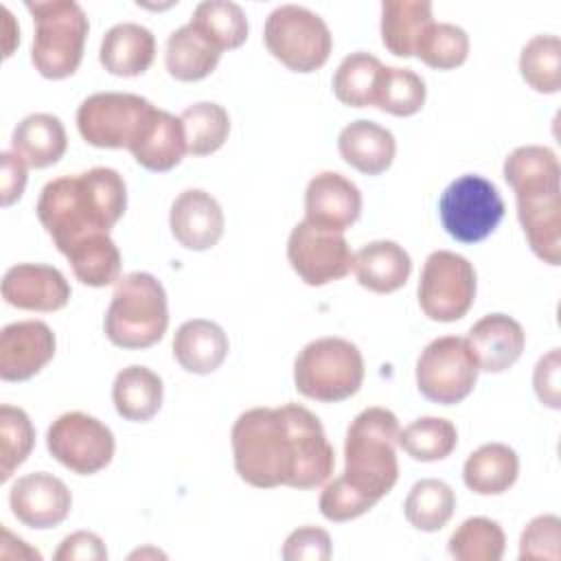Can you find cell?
Returning a JSON list of instances; mask_svg holds the SVG:
<instances>
[{"instance_id":"cell-36","label":"cell","mask_w":561,"mask_h":561,"mask_svg":"<svg viewBox=\"0 0 561 561\" xmlns=\"http://www.w3.org/2000/svg\"><path fill=\"white\" fill-rule=\"evenodd\" d=\"M381 68L383 64L366 50L346 55L333 75L335 99L348 107L373 105Z\"/></svg>"},{"instance_id":"cell-4","label":"cell","mask_w":561,"mask_h":561,"mask_svg":"<svg viewBox=\"0 0 561 561\" xmlns=\"http://www.w3.org/2000/svg\"><path fill=\"white\" fill-rule=\"evenodd\" d=\"M169 327L167 291L147 272H131L116 283L105 311L103 329L107 340L121 348H149L158 344Z\"/></svg>"},{"instance_id":"cell-32","label":"cell","mask_w":561,"mask_h":561,"mask_svg":"<svg viewBox=\"0 0 561 561\" xmlns=\"http://www.w3.org/2000/svg\"><path fill=\"white\" fill-rule=\"evenodd\" d=\"M504 180L515 195L561 188V167L552 149L526 145L513 149L504 160Z\"/></svg>"},{"instance_id":"cell-43","label":"cell","mask_w":561,"mask_h":561,"mask_svg":"<svg viewBox=\"0 0 561 561\" xmlns=\"http://www.w3.org/2000/svg\"><path fill=\"white\" fill-rule=\"evenodd\" d=\"M561 522L557 515H539L528 522L519 537V559H559Z\"/></svg>"},{"instance_id":"cell-38","label":"cell","mask_w":561,"mask_h":561,"mask_svg":"<svg viewBox=\"0 0 561 561\" xmlns=\"http://www.w3.org/2000/svg\"><path fill=\"white\" fill-rule=\"evenodd\" d=\"M425 81L410 68L383 66L377 79L373 105L392 116H412L425 105Z\"/></svg>"},{"instance_id":"cell-21","label":"cell","mask_w":561,"mask_h":561,"mask_svg":"<svg viewBox=\"0 0 561 561\" xmlns=\"http://www.w3.org/2000/svg\"><path fill=\"white\" fill-rule=\"evenodd\" d=\"M156 57V37L136 22L114 24L101 42L99 61L116 77H138L149 70Z\"/></svg>"},{"instance_id":"cell-31","label":"cell","mask_w":561,"mask_h":561,"mask_svg":"<svg viewBox=\"0 0 561 561\" xmlns=\"http://www.w3.org/2000/svg\"><path fill=\"white\" fill-rule=\"evenodd\" d=\"M64 256L68 259L77 280L88 287H107L121 280V252L110 232L90 234L70 245Z\"/></svg>"},{"instance_id":"cell-28","label":"cell","mask_w":561,"mask_h":561,"mask_svg":"<svg viewBox=\"0 0 561 561\" xmlns=\"http://www.w3.org/2000/svg\"><path fill=\"white\" fill-rule=\"evenodd\" d=\"M221 50L191 22L175 28L167 39L164 64L178 81H199L208 77L219 64Z\"/></svg>"},{"instance_id":"cell-15","label":"cell","mask_w":561,"mask_h":561,"mask_svg":"<svg viewBox=\"0 0 561 561\" xmlns=\"http://www.w3.org/2000/svg\"><path fill=\"white\" fill-rule=\"evenodd\" d=\"M53 329L42 320L11 322L0 333V377L26 381L35 377L55 355Z\"/></svg>"},{"instance_id":"cell-39","label":"cell","mask_w":561,"mask_h":561,"mask_svg":"<svg viewBox=\"0 0 561 561\" xmlns=\"http://www.w3.org/2000/svg\"><path fill=\"white\" fill-rule=\"evenodd\" d=\"M506 537L497 522L489 517L465 519L449 537L447 552L458 561H500Z\"/></svg>"},{"instance_id":"cell-9","label":"cell","mask_w":561,"mask_h":561,"mask_svg":"<svg viewBox=\"0 0 561 561\" xmlns=\"http://www.w3.org/2000/svg\"><path fill=\"white\" fill-rule=\"evenodd\" d=\"M438 217L447 234L460 243L486 239L504 217L497 186L476 173L456 178L438 199Z\"/></svg>"},{"instance_id":"cell-5","label":"cell","mask_w":561,"mask_h":561,"mask_svg":"<svg viewBox=\"0 0 561 561\" xmlns=\"http://www.w3.org/2000/svg\"><path fill=\"white\" fill-rule=\"evenodd\" d=\"M26 9L35 22L31 48L35 70L46 79L75 75L90 28L83 9L75 0H28Z\"/></svg>"},{"instance_id":"cell-35","label":"cell","mask_w":561,"mask_h":561,"mask_svg":"<svg viewBox=\"0 0 561 561\" xmlns=\"http://www.w3.org/2000/svg\"><path fill=\"white\" fill-rule=\"evenodd\" d=\"M399 447L414 460L434 462L447 458L458 445L456 425L440 416H421L399 430Z\"/></svg>"},{"instance_id":"cell-7","label":"cell","mask_w":561,"mask_h":561,"mask_svg":"<svg viewBox=\"0 0 561 561\" xmlns=\"http://www.w3.org/2000/svg\"><path fill=\"white\" fill-rule=\"evenodd\" d=\"M267 50L294 72H313L327 64L333 37L327 22L307 7H276L263 28Z\"/></svg>"},{"instance_id":"cell-26","label":"cell","mask_w":561,"mask_h":561,"mask_svg":"<svg viewBox=\"0 0 561 561\" xmlns=\"http://www.w3.org/2000/svg\"><path fill=\"white\" fill-rule=\"evenodd\" d=\"M13 151L33 169H46L59 162L66 153L68 138L64 123L46 112L22 118L11 136Z\"/></svg>"},{"instance_id":"cell-47","label":"cell","mask_w":561,"mask_h":561,"mask_svg":"<svg viewBox=\"0 0 561 561\" xmlns=\"http://www.w3.org/2000/svg\"><path fill=\"white\" fill-rule=\"evenodd\" d=\"M0 171V204L7 208L18 202L26 186V162L15 151H2Z\"/></svg>"},{"instance_id":"cell-45","label":"cell","mask_w":561,"mask_h":561,"mask_svg":"<svg viewBox=\"0 0 561 561\" xmlns=\"http://www.w3.org/2000/svg\"><path fill=\"white\" fill-rule=\"evenodd\" d=\"M559 348H552L548 355H543L533 373V386L539 397V401L552 410L561 408V388H559Z\"/></svg>"},{"instance_id":"cell-8","label":"cell","mask_w":561,"mask_h":561,"mask_svg":"<svg viewBox=\"0 0 561 561\" xmlns=\"http://www.w3.org/2000/svg\"><path fill=\"white\" fill-rule=\"evenodd\" d=\"M153 103L131 92H96L77 110L81 138L99 149H131L145 131Z\"/></svg>"},{"instance_id":"cell-17","label":"cell","mask_w":561,"mask_h":561,"mask_svg":"<svg viewBox=\"0 0 561 561\" xmlns=\"http://www.w3.org/2000/svg\"><path fill=\"white\" fill-rule=\"evenodd\" d=\"M305 215L316 226L344 232L362 215V193L342 173L322 171L307 184Z\"/></svg>"},{"instance_id":"cell-10","label":"cell","mask_w":561,"mask_h":561,"mask_svg":"<svg viewBox=\"0 0 561 561\" xmlns=\"http://www.w3.org/2000/svg\"><path fill=\"white\" fill-rule=\"evenodd\" d=\"M478 373L480 368L467 337L443 335L421 351L416 388L432 403L454 405L471 394Z\"/></svg>"},{"instance_id":"cell-41","label":"cell","mask_w":561,"mask_h":561,"mask_svg":"<svg viewBox=\"0 0 561 561\" xmlns=\"http://www.w3.org/2000/svg\"><path fill=\"white\" fill-rule=\"evenodd\" d=\"M414 55L436 70L458 68L469 55V35L456 24L432 22L423 31Z\"/></svg>"},{"instance_id":"cell-14","label":"cell","mask_w":561,"mask_h":561,"mask_svg":"<svg viewBox=\"0 0 561 561\" xmlns=\"http://www.w3.org/2000/svg\"><path fill=\"white\" fill-rule=\"evenodd\" d=\"M11 513L28 528L46 530L59 526L72 506L70 489L53 473L37 471L22 476L9 491Z\"/></svg>"},{"instance_id":"cell-23","label":"cell","mask_w":561,"mask_h":561,"mask_svg":"<svg viewBox=\"0 0 561 561\" xmlns=\"http://www.w3.org/2000/svg\"><path fill=\"white\" fill-rule=\"evenodd\" d=\"M337 149L344 162L359 173L379 175L392 164L397 142L390 129L377 125L375 121L359 118L340 131Z\"/></svg>"},{"instance_id":"cell-24","label":"cell","mask_w":561,"mask_h":561,"mask_svg":"<svg viewBox=\"0 0 561 561\" xmlns=\"http://www.w3.org/2000/svg\"><path fill=\"white\" fill-rule=\"evenodd\" d=\"M353 272L362 287L390 294L408 283L412 259L394 241H370L353 254Z\"/></svg>"},{"instance_id":"cell-22","label":"cell","mask_w":561,"mask_h":561,"mask_svg":"<svg viewBox=\"0 0 561 561\" xmlns=\"http://www.w3.org/2000/svg\"><path fill=\"white\" fill-rule=\"evenodd\" d=\"M228 335L226 331L204 318L186 320L178 327L173 335V357L186 370L195 375L215 373L228 355Z\"/></svg>"},{"instance_id":"cell-19","label":"cell","mask_w":561,"mask_h":561,"mask_svg":"<svg viewBox=\"0 0 561 561\" xmlns=\"http://www.w3.org/2000/svg\"><path fill=\"white\" fill-rule=\"evenodd\" d=\"M517 217L530 250L548 265L561 263V188L517 193Z\"/></svg>"},{"instance_id":"cell-30","label":"cell","mask_w":561,"mask_h":561,"mask_svg":"<svg viewBox=\"0 0 561 561\" xmlns=\"http://www.w3.org/2000/svg\"><path fill=\"white\" fill-rule=\"evenodd\" d=\"M432 22V4L425 0H386L381 4V42L392 55L412 57Z\"/></svg>"},{"instance_id":"cell-2","label":"cell","mask_w":561,"mask_h":561,"mask_svg":"<svg viewBox=\"0 0 561 561\" xmlns=\"http://www.w3.org/2000/svg\"><path fill=\"white\" fill-rule=\"evenodd\" d=\"M127 208V186L118 171L94 167L50 180L37 199V219L64 254L77 241L110 232Z\"/></svg>"},{"instance_id":"cell-18","label":"cell","mask_w":561,"mask_h":561,"mask_svg":"<svg viewBox=\"0 0 561 561\" xmlns=\"http://www.w3.org/2000/svg\"><path fill=\"white\" fill-rule=\"evenodd\" d=\"M224 226L219 202L202 188H186L171 204L169 228L175 241L186 250H210L221 239Z\"/></svg>"},{"instance_id":"cell-46","label":"cell","mask_w":561,"mask_h":561,"mask_svg":"<svg viewBox=\"0 0 561 561\" xmlns=\"http://www.w3.org/2000/svg\"><path fill=\"white\" fill-rule=\"evenodd\" d=\"M57 561H105L107 550L99 535L90 530H77L68 535L55 552Z\"/></svg>"},{"instance_id":"cell-13","label":"cell","mask_w":561,"mask_h":561,"mask_svg":"<svg viewBox=\"0 0 561 561\" xmlns=\"http://www.w3.org/2000/svg\"><path fill=\"white\" fill-rule=\"evenodd\" d=\"M287 259L291 270L311 287H320L344 278L353 270V252L344 232L298 221L287 241Z\"/></svg>"},{"instance_id":"cell-27","label":"cell","mask_w":561,"mask_h":561,"mask_svg":"<svg viewBox=\"0 0 561 561\" xmlns=\"http://www.w3.org/2000/svg\"><path fill=\"white\" fill-rule=\"evenodd\" d=\"M519 473L517 454L504 443H486L469 454L462 480L478 495H500L508 491Z\"/></svg>"},{"instance_id":"cell-3","label":"cell","mask_w":561,"mask_h":561,"mask_svg":"<svg viewBox=\"0 0 561 561\" xmlns=\"http://www.w3.org/2000/svg\"><path fill=\"white\" fill-rule=\"evenodd\" d=\"M399 419L388 408H366L348 425L344 440V473L340 482L357 493L370 508L392 491L397 465Z\"/></svg>"},{"instance_id":"cell-16","label":"cell","mask_w":561,"mask_h":561,"mask_svg":"<svg viewBox=\"0 0 561 561\" xmlns=\"http://www.w3.org/2000/svg\"><path fill=\"white\" fill-rule=\"evenodd\" d=\"M2 298L26 311H57L68 305L70 285L53 265L18 263L2 276Z\"/></svg>"},{"instance_id":"cell-1","label":"cell","mask_w":561,"mask_h":561,"mask_svg":"<svg viewBox=\"0 0 561 561\" xmlns=\"http://www.w3.org/2000/svg\"><path fill=\"white\" fill-rule=\"evenodd\" d=\"M230 443L239 478L256 489H316L335 467L320 419L298 403L245 410Z\"/></svg>"},{"instance_id":"cell-11","label":"cell","mask_w":561,"mask_h":561,"mask_svg":"<svg viewBox=\"0 0 561 561\" xmlns=\"http://www.w3.org/2000/svg\"><path fill=\"white\" fill-rule=\"evenodd\" d=\"M476 300V270L456 252H432L419 278V305L430 320L456 322Z\"/></svg>"},{"instance_id":"cell-29","label":"cell","mask_w":561,"mask_h":561,"mask_svg":"<svg viewBox=\"0 0 561 561\" xmlns=\"http://www.w3.org/2000/svg\"><path fill=\"white\" fill-rule=\"evenodd\" d=\"M162 379L147 366L131 364L123 368L112 386V401L125 421L145 423L153 419L162 405Z\"/></svg>"},{"instance_id":"cell-6","label":"cell","mask_w":561,"mask_h":561,"mask_svg":"<svg viewBox=\"0 0 561 561\" xmlns=\"http://www.w3.org/2000/svg\"><path fill=\"white\" fill-rule=\"evenodd\" d=\"M364 381V357L344 337H318L294 362L296 390L313 401L337 403L353 397Z\"/></svg>"},{"instance_id":"cell-25","label":"cell","mask_w":561,"mask_h":561,"mask_svg":"<svg viewBox=\"0 0 561 561\" xmlns=\"http://www.w3.org/2000/svg\"><path fill=\"white\" fill-rule=\"evenodd\" d=\"M129 151L147 171L162 173L178 167L186 153V138L180 116L156 107L145 131Z\"/></svg>"},{"instance_id":"cell-34","label":"cell","mask_w":561,"mask_h":561,"mask_svg":"<svg viewBox=\"0 0 561 561\" xmlns=\"http://www.w3.org/2000/svg\"><path fill=\"white\" fill-rule=\"evenodd\" d=\"M191 24L202 31L221 53L239 48L248 39V18L237 2L206 0L193 11Z\"/></svg>"},{"instance_id":"cell-37","label":"cell","mask_w":561,"mask_h":561,"mask_svg":"<svg viewBox=\"0 0 561 561\" xmlns=\"http://www.w3.org/2000/svg\"><path fill=\"white\" fill-rule=\"evenodd\" d=\"M180 121L186 138V153L191 156H208L228 140L230 116L219 103H193L180 114Z\"/></svg>"},{"instance_id":"cell-20","label":"cell","mask_w":561,"mask_h":561,"mask_svg":"<svg viewBox=\"0 0 561 561\" xmlns=\"http://www.w3.org/2000/svg\"><path fill=\"white\" fill-rule=\"evenodd\" d=\"M467 342L480 370L504 373L522 357L526 333L515 318L506 313H489L469 329Z\"/></svg>"},{"instance_id":"cell-40","label":"cell","mask_w":561,"mask_h":561,"mask_svg":"<svg viewBox=\"0 0 561 561\" xmlns=\"http://www.w3.org/2000/svg\"><path fill=\"white\" fill-rule=\"evenodd\" d=\"M524 81L541 94H554L561 88V39L557 35H535L519 55Z\"/></svg>"},{"instance_id":"cell-42","label":"cell","mask_w":561,"mask_h":561,"mask_svg":"<svg viewBox=\"0 0 561 561\" xmlns=\"http://www.w3.org/2000/svg\"><path fill=\"white\" fill-rule=\"evenodd\" d=\"M35 445V430L28 414L15 405H0V482L28 458Z\"/></svg>"},{"instance_id":"cell-12","label":"cell","mask_w":561,"mask_h":561,"mask_svg":"<svg viewBox=\"0 0 561 561\" xmlns=\"http://www.w3.org/2000/svg\"><path fill=\"white\" fill-rule=\"evenodd\" d=\"M46 447L50 456L72 473L92 476L112 462L114 434L99 419L75 410L50 423Z\"/></svg>"},{"instance_id":"cell-44","label":"cell","mask_w":561,"mask_h":561,"mask_svg":"<svg viewBox=\"0 0 561 561\" xmlns=\"http://www.w3.org/2000/svg\"><path fill=\"white\" fill-rule=\"evenodd\" d=\"M331 537L327 530L318 526H302L296 528L280 550L283 559L287 561H327L331 559Z\"/></svg>"},{"instance_id":"cell-33","label":"cell","mask_w":561,"mask_h":561,"mask_svg":"<svg viewBox=\"0 0 561 561\" xmlns=\"http://www.w3.org/2000/svg\"><path fill=\"white\" fill-rule=\"evenodd\" d=\"M456 508V495L451 486L438 478H425L419 480L405 502H403V515L416 530L423 533H436L451 519Z\"/></svg>"}]
</instances>
